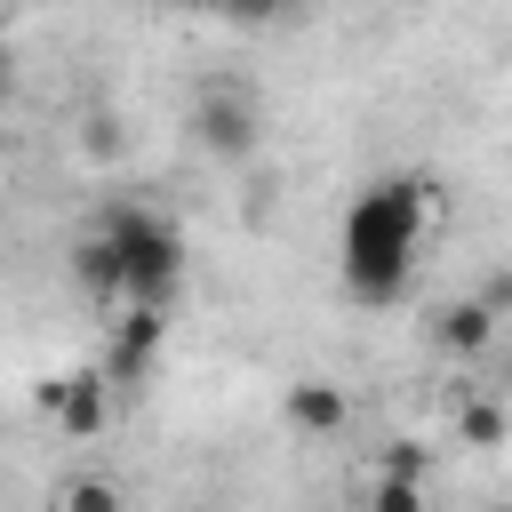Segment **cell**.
<instances>
[{"label": "cell", "instance_id": "10", "mask_svg": "<svg viewBox=\"0 0 512 512\" xmlns=\"http://www.w3.org/2000/svg\"><path fill=\"white\" fill-rule=\"evenodd\" d=\"M456 432H464V440H472V448H496V440H504V408H496V400H472V408H464V424H456Z\"/></svg>", "mask_w": 512, "mask_h": 512}, {"label": "cell", "instance_id": "9", "mask_svg": "<svg viewBox=\"0 0 512 512\" xmlns=\"http://www.w3.org/2000/svg\"><path fill=\"white\" fill-rule=\"evenodd\" d=\"M424 464H432V448H424V440H384L376 480H424Z\"/></svg>", "mask_w": 512, "mask_h": 512}, {"label": "cell", "instance_id": "4", "mask_svg": "<svg viewBox=\"0 0 512 512\" xmlns=\"http://www.w3.org/2000/svg\"><path fill=\"white\" fill-rule=\"evenodd\" d=\"M160 328H168V312H144V304H128L120 320H112V344H104V384H144V368H152V352H160Z\"/></svg>", "mask_w": 512, "mask_h": 512}, {"label": "cell", "instance_id": "3", "mask_svg": "<svg viewBox=\"0 0 512 512\" xmlns=\"http://www.w3.org/2000/svg\"><path fill=\"white\" fill-rule=\"evenodd\" d=\"M192 136H200L216 160H248V152H256V136H264V104H256L248 88L216 80V88H200V96H192Z\"/></svg>", "mask_w": 512, "mask_h": 512}, {"label": "cell", "instance_id": "7", "mask_svg": "<svg viewBox=\"0 0 512 512\" xmlns=\"http://www.w3.org/2000/svg\"><path fill=\"white\" fill-rule=\"evenodd\" d=\"M432 344H440L448 360H472V352H488V344H496V312H488L480 296H456V304H440V312H432Z\"/></svg>", "mask_w": 512, "mask_h": 512}, {"label": "cell", "instance_id": "8", "mask_svg": "<svg viewBox=\"0 0 512 512\" xmlns=\"http://www.w3.org/2000/svg\"><path fill=\"white\" fill-rule=\"evenodd\" d=\"M56 512H128V496H120V480H104V472H72V480L56 488Z\"/></svg>", "mask_w": 512, "mask_h": 512}, {"label": "cell", "instance_id": "12", "mask_svg": "<svg viewBox=\"0 0 512 512\" xmlns=\"http://www.w3.org/2000/svg\"><path fill=\"white\" fill-rule=\"evenodd\" d=\"M0 88H8V48H0Z\"/></svg>", "mask_w": 512, "mask_h": 512}, {"label": "cell", "instance_id": "1", "mask_svg": "<svg viewBox=\"0 0 512 512\" xmlns=\"http://www.w3.org/2000/svg\"><path fill=\"white\" fill-rule=\"evenodd\" d=\"M440 216V192L424 176H376L344 216V288L360 304H392L416 272L424 224Z\"/></svg>", "mask_w": 512, "mask_h": 512}, {"label": "cell", "instance_id": "11", "mask_svg": "<svg viewBox=\"0 0 512 512\" xmlns=\"http://www.w3.org/2000/svg\"><path fill=\"white\" fill-rule=\"evenodd\" d=\"M368 512H424V480H376Z\"/></svg>", "mask_w": 512, "mask_h": 512}, {"label": "cell", "instance_id": "2", "mask_svg": "<svg viewBox=\"0 0 512 512\" xmlns=\"http://www.w3.org/2000/svg\"><path fill=\"white\" fill-rule=\"evenodd\" d=\"M96 240H104V264H112V296H120V304L160 312V304L176 296V280H184V232H176L160 208L120 200V208L96 224Z\"/></svg>", "mask_w": 512, "mask_h": 512}, {"label": "cell", "instance_id": "6", "mask_svg": "<svg viewBox=\"0 0 512 512\" xmlns=\"http://www.w3.org/2000/svg\"><path fill=\"white\" fill-rule=\"evenodd\" d=\"M288 424H296L304 440H328V432H344V424H352V400H344V384H328V376H296V384H288Z\"/></svg>", "mask_w": 512, "mask_h": 512}, {"label": "cell", "instance_id": "5", "mask_svg": "<svg viewBox=\"0 0 512 512\" xmlns=\"http://www.w3.org/2000/svg\"><path fill=\"white\" fill-rule=\"evenodd\" d=\"M40 408L72 432V440H96L104 432V416H112V384L88 368V376H56V384H40Z\"/></svg>", "mask_w": 512, "mask_h": 512}]
</instances>
